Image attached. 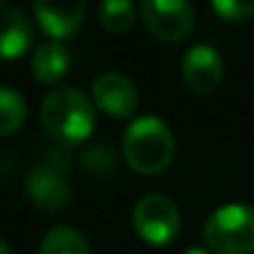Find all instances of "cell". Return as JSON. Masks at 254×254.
I'll list each match as a JSON object with an SVG mask.
<instances>
[{"instance_id": "cell-1", "label": "cell", "mask_w": 254, "mask_h": 254, "mask_svg": "<svg viewBox=\"0 0 254 254\" xmlns=\"http://www.w3.org/2000/svg\"><path fill=\"white\" fill-rule=\"evenodd\" d=\"M40 120L53 140L77 145L95 130V102L77 87H55L43 100Z\"/></svg>"}, {"instance_id": "cell-2", "label": "cell", "mask_w": 254, "mask_h": 254, "mask_svg": "<svg viewBox=\"0 0 254 254\" xmlns=\"http://www.w3.org/2000/svg\"><path fill=\"white\" fill-rule=\"evenodd\" d=\"M122 155L135 172L160 175L175 157V135L160 117H137L125 130Z\"/></svg>"}, {"instance_id": "cell-3", "label": "cell", "mask_w": 254, "mask_h": 254, "mask_svg": "<svg viewBox=\"0 0 254 254\" xmlns=\"http://www.w3.org/2000/svg\"><path fill=\"white\" fill-rule=\"evenodd\" d=\"M202 237L217 254H252L254 252V207L224 204L209 214Z\"/></svg>"}, {"instance_id": "cell-4", "label": "cell", "mask_w": 254, "mask_h": 254, "mask_svg": "<svg viewBox=\"0 0 254 254\" xmlns=\"http://www.w3.org/2000/svg\"><path fill=\"white\" fill-rule=\"evenodd\" d=\"M132 227L147 244L165 247L180 232V209L165 194H145L132 209Z\"/></svg>"}, {"instance_id": "cell-5", "label": "cell", "mask_w": 254, "mask_h": 254, "mask_svg": "<svg viewBox=\"0 0 254 254\" xmlns=\"http://www.w3.org/2000/svg\"><path fill=\"white\" fill-rule=\"evenodd\" d=\"M140 18L165 43H180L194 28V8L185 0H145L140 3Z\"/></svg>"}, {"instance_id": "cell-6", "label": "cell", "mask_w": 254, "mask_h": 254, "mask_svg": "<svg viewBox=\"0 0 254 254\" xmlns=\"http://www.w3.org/2000/svg\"><path fill=\"white\" fill-rule=\"evenodd\" d=\"M92 102L117 120H130L137 110L140 95L132 80L122 72H105L92 82Z\"/></svg>"}, {"instance_id": "cell-7", "label": "cell", "mask_w": 254, "mask_h": 254, "mask_svg": "<svg viewBox=\"0 0 254 254\" xmlns=\"http://www.w3.org/2000/svg\"><path fill=\"white\" fill-rule=\"evenodd\" d=\"M35 20L53 40H67L77 33L85 18V3L80 0H63V3H50V0H38L33 5Z\"/></svg>"}, {"instance_id": "cell-8", "label": "cell", "mask_w": 254, "mask_h": 254, "mask_svg": "<svg viewBox=\"0 0 254 254\" xmlns=\"http://www.w3.org/2000/svg\"><path fill=\"white\" fill-rule=\"evenodd\" d=\"M182 77L187 87L197 95L212 92L222 80V58L209 45H194L182 60Z\"/></svg>"}, {"instance_id": "cell-9", "label": "cell", "mask_w": 254, "mask_h": 254, "mask_svg": "<svg viewBox=\"0 0 254 254\" xmlns=\"http://www.w3.org/2000/svg\"><path fill=\"white\" fill-rule=\"evenodd\" d=\"M25 190H28L33 204L40 207V209H48V212L65 207L67 199H70V185H67L65 175L60 170L50 167V165L35 167L28 177Z\"/></svg>"}, {"instance_id": "cell-10", "label": "cell", "mask_w": 254, "mask_h": 254, "mask_svg": "<svg viewBox=\"0 0 254 254\" xmlns=\"http://www.w3.org/2000/svg\"><path fill=\"white\" fill-rule=\"evenodd\" d=\"M33 40V25L28 15L10 5L0 3V60L20 58Z\"/></svg>"}, {"instance_id": "cell-11", "label": "cell", "mask_w": 254, "mask_h": 254, "mask_svg": "<svg viewBox=\"0 0 254 254\" xmlns=\"http://www.w3.org/2000/svg\"><path fill=\"white\" fill-rule=\"evenodd\" d=\"M70 70V53L60 40H45L38 45L30 60V72L43 85H55Z\"/></svg>"}, {"instance_id": "cell-12", "label": "cell", "mask_w": 254, "mask_h": 254, "mask_svg": "<svg viewBox=\"0 0 254 254\" xmlns=\"http://www.w3.org/2000/svg\"><path fill=\"white\" fill-rule=\"evenodd\" d=\"M40 254H90V247L77 229L53 227L40 242Z\"/></svg>"}, {"instance_id": "cell-13", "label": "cell", "mask_w": 254, "mask_h": 254, "mask_svg": "<svg viewBox=\"0 0 254 254\" xmlns=\"http://www.w3.org/2000/svg\"><path fill=\"white\" fill-rule=\"evenodd\" d=\"M28 117V105L23 95L13 87H0V137L18 132Z\"/></svg>"}, {"instance_id": "cell-14", "label": "cell", "mask_w": 254, "mask_h": 254, "mask_svg": "<svg viewBox=\"0 0 254 254\" xmlns=\"http://www.w3.org/2000/svg\"><path fill=\"white\" fill-rule=\"evenodd\" d=\"M97 15H100V23L112 30V33H125L135 25V5L127 3V0H107L97 8Z\"/></svg>"}, {"instance_id": "cell-15", "label": "cell", "mask_w": 254, "mask_h": 254, "mask_svg": "<svg viewBox=\"0 0 254 254\" xmlns=\"http://www.w3.org/2000/svg\"><path fill=\"white\" fill-rule=\"evenodd\" d=\"M212 10L227 23H239L254 15V0H212Z\"/></svg>"}, {"instance_id": "cell-16", "label": "cell", "mask_w": 254, "mask_h": 254, "mask_svg": "<svg viewBox=\"0 0 254 254\" xmlns=\"http://www.w3.org/2000/svg\"><path fill=\"white\" fill-rule=\"evenodd\" d=\"M0 254H13V252H10V247H8L3 239H0Z\"/></svg>"}, {"instance_id": "cell-17", "label": "cell", "mask_w": 254, "mask_h": 254, "mask_svg": "<svg viewBox=\"0 0 254 254\" xmlns=\"http://www.w3.org/2000/svg\"><path fill=\"white\" fill-rule=\"evenodd\" d=\"M185 254H209V252H204V249H187Z\"/></svg>"}]
</instances>
